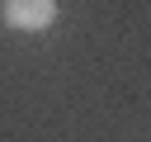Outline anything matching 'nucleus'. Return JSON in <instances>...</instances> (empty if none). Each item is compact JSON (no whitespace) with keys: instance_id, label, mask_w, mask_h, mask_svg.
Masks as SVG:
<instances>
[{"instance_id":"1","label":"nucleus","mask_w":151,"mask_h":142,"mask_svg":"<svg viewBox=\"0 0 151 142\" xmlns=\"http://www.w3.org/2000/svg\"><path fill=\"white\" fill-rule=\"evenodd\" d=\"M57 19V0H5V24L14 33H42Z\"/></svg>"}]
</instances>
